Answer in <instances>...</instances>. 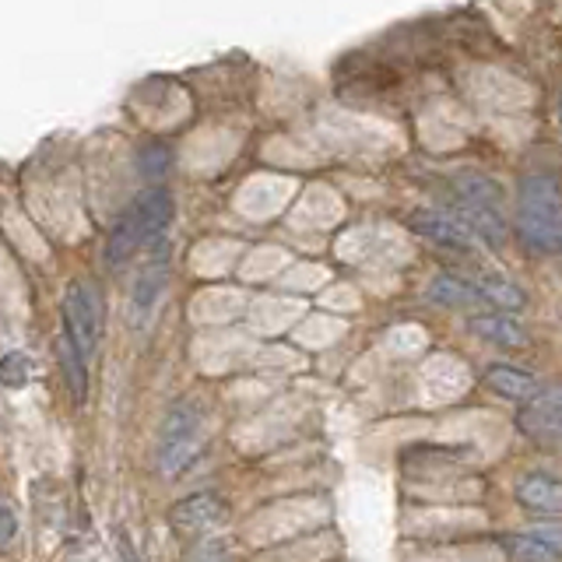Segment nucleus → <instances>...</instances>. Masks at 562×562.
Wrapping results in <instances>:
<instances>
[{"instance_id":"f8f14e48","label":"nucleus","mask_w":562,"mask_h":562,"mask_svg":"<svg viewBox=\"0 0 562 562\" xmlns=\"http://www.w3.org/2000/svg\"><path fill=\"white\" fill-rule=\"evenodd\" d=\"M517 499L535 514H562V482L552 474H527L517 485Z\"/></svg>"},{"instance_id":"f257e3e1","label":"nucleus","mask_w":562,"mask_h":562,"mask_svg":"<svg viewBox=\"0 0 562 562\" xmlns=\"http://www.w3.org/2000/svg\"><path fill=\"white\" fill-rule=\"evenodd\" d=\"M517 236L535 254H562V190L552 176H524L517 198Z\"/></svg>"},{"instance_id":"2eb2a0df","label":"nucleus","mask_w":562,"mask_h":562,"mask_svg":"<svg viewBox=\"0 0 562 562\" xmlns=\"http://www.w3.org/2000/svg\"><path fill=\"white\" fill-rule=\"evenodd\" d=\"M453 187H457V193H461V201H468V204H485V207H499L503 204V187L485 172L453 176Z\"/></svg>"},{"instance_id":"4468645a","label":"nucleus","mask_w":562,"mask_h":562,"mask_svg":"<svg viewBox=\"0 0 562 562\" xmlns=\"http://www.w3.org/2000/svg\"><path fill=\"white\" fill-rule=\"evenodd\" d=\"M474 289L482 292L485 303L492 306H503V310H520L527 303L524 289L517 285V281H509L506 274H496V271H482L479 278H471Z\"/></svg>"},{"instance_id":"1a4fd4ad","label":"nucleus","mask_w":562,"mask_h":562,"mask_svg":"<svg viewBox=\"0 0 562 562\" xmlns=\"http://www.w3.org/2000/svg\"><path fill=\"white\" fill-rule=\"evenodd\" d=\"M408 225L418 236H426L429 243L439 246H471V228L457 218V215H443V211H415L408 218Z\"/></svg>"},{"instance_id":"f3484780","label":"nucleus","mask_w":562,"mask_h":562,"mask_svg":"<svg viewBox=\"0 0 562 562\" xmlns=\"http://www.w3.org/2000/svg\"><path fill=\"white\" fill-rule=\"evenodd\" d=\"M503 549L514 555V559H520V562H555L559 559V552L552 549V544H544L531 531L514 535V538H503Z\"/></svg>"},{"instance_id":"a211bd4d","label":"nucleus","mask_w":562,"mask_h":562,"mask_svg":"<svg viewBox=\"0 0 562 562\" xmlns=\"http://www.w3.org/2000/svg\"><path fill=\"white\" fill-rule=\"evenodd\" d=\"M32 376V362L22 351H8L0 356V386H25Z\"/></svg>"},{"instance_id":"412c9836","label":"nucleus","mask_w":562,"mask_h":562,"mask_svg":"<svg viewBox=\"0 0 562 562\" xmlns=\"http://www.w3.org/2000/svg\"><path fill=\"white\" fill-rule=\"evenodd\" d=\"M531 535L541 538L544 544H552V549L562 555V527H549V524H541V527H531Z\"/></svg>"},{"instance_id":"aec40b11","label":"nucleus","mask_w":562,"mask_h":562,"mask_svg":"<svg viewBox=\"0 0 562 562\" xmlns=\"http://www.w3.org/2000/svg\"><path fill=\"white\" fill-rule=\"evenodd\" d=\"M14 531H18V520H14V509L8 499H0V552L8 549L14 541Z\"/></svg>"},{"instance_id":"20e7f679","label":"nucleus","mask_w":562,"mask_h":562,"mask_svg":"<svg viewBox=\"0 0 562 562\" xmlns=\"http://www.w3.org/2000/svg\"><path fill=\"white\" fill-rule=\"evenodd\" d=\"M64 334L88 359L102 338V299L88 281H70L64 292Z\"/></svg>"},{"instance_id":"39448f33","label":"nucleus","mask_w":562,"mask_h":562,"mask_svg":"<svg viewBox=\"0 0 562 562\" xmlns=\"http://www.w3.org/2000/svg\"><path fill=\"white\" fill-rule=\"evenodd\" d=\"M162 292H166V260L158 257L155 263H148V268L140 271V278L131 289V299H127V324L134 330H140L151 321V313L158 306V299H162Z\"/></svg>"},{"instance_id":"7ed1b4c3","label":"nucleus","mask_w":562,"mask_h":562,"mask_svg":"<svg viewBox=\"0 0 562 562\" xmlns=\"http://www.w3.org/2000/svg\"><path fill=\"white\" fill-rule=\"evenodd\" d=\"M204 447V418L193 404H176L166 415L162 429H158V447H155V461L158 471L176 479L193 457Z\"/></svg>"},{"instance_id":"9b49d317","label":"nucleus","mask_w":562,"mask_h":562,"mask_svg":"<svg viewBox=\"0 0 562 562\" xmlns=\"http://www.w3.org/2000/svg\"><path fill=\"white\" fill-rule=\"evenodd\" d=\"M429 299L439 306H450V310H479L485 306L482 292L474 289L471 278H461V274H436L429 281Z\"/></svg>"},{"instance_id":"6ab92c4d","label":"nucleus","mask_w":562,"mask_h":562,"mask_svg":"<svg viewBox=\"0 0 562 562\" xmlns=\"http://www.w3.org/2000/svg\"><path fill=\"white\" fill-rule=\"evenodd\" d=\"M166 169H169V151L162 145H148L140 151V176L145 180H162Z\"/></svg>"},{"instance_id":"dca6fc26","label":"nucleus","mask_w":562,"mask_h":562,"mask_svg":"<svg viewBox=\"0 0 562 562\" xmlns=\"http://www.w3.org/2000/svg\"><path fill=\"white\" fill-rule=\"evenodd\" d=\"M60 366H64V376H67V386H70V394H75V401L85 397L88 391V373H85V356H81V348L67 338V334L60 330Z\"/></svg>"},{"instance_id":"423d86ee","label":"nucleus","mask_w":562,"mask_h":562,"mask_svg":"<svg viewBox=\"0 0 562 562\" xmlns=\"http://www.w3.org/2000/svg\"><path fill=\"white\" fill-rule=\"evenodd\" d=\"M222 517H225V506H222V499L215 496V492H198V496H187L183 503H176L172 514H169L172 527L180 535H187V538L211 531V527H215Z\"/></svg>"},{"instance_id":"6e6552de","label":"nucleus","mask_w":562,"mask_h":562,"mask_svg":"<svg viewBox=\"0 0 562 562\" xmlns=\"http://www.w3.org/2000/svg\"><path fill=\"white\" fill-rule=\"evenodd\" d=\"M520 429L538 439L562 436V391H541L531 404H524Z\"/></svg>"},{"instance_id":"ddd939ff","label":"nucleus","mask_w":562,"mask_h":562,"mask_svg":"<svg viewBox=\"0 0 562 562\" xmlns=\"http://www.w3.org/2000/svg\"><path fill=\"white\" fill-rule=\"evenodd\" d=\"M457 218H461L471 228V236H482L492 246H499L506 239V222L499 215V207H485V204H468V201H461V204H457Z\"/></svg>"},{"instance_id":"9d476101","label":"nucleus","mask_w":562,"mask_h":562,"mask_svg":"<svg viewBox=\"0 0 562 562\" xmlns=\"http://www.w3.org/2000/svg\"><path fill=\"white\" fill-rule=\"evenodd\" d=\"M468 330L474 338L492 341V345H506V348L527 345V330L514 313H479L468 321Z\"/></svg>"},{"instance_id":"f03ea898","label":"nucleus","mask_w":562,"mask_h":562,"mask_svg":"<svg viewBox=\"0 0 562 562\" xmlns=\"http://www.w3.org/2000/svg\"><path fill=\"white\" fill-rule=\"evenodd\" d=\"M172 222V198L162 187L145 190L140 198L123 211L110 243H105V260L123 263L131 254H137L140 246H151L166 236V228Z\"/></svg>"},{"instance_id":"0eeeda50","label":"nucleus","mask_w":562,"mask_h":562,"mask_svg":"<svg viewBox=\"0 0 562 562\" xmlns=\"http://www.w3.org/2000/svg\"><path fill=\"white\" fill-rule=\"evenodd\" d=\"M482 380H485V386H488L492 394H499L506 401L531 404L541 394V380L535 373H527V369H520V366H509V362L488 366L485 373H482Z\"/></svg>"}]
</instances>
